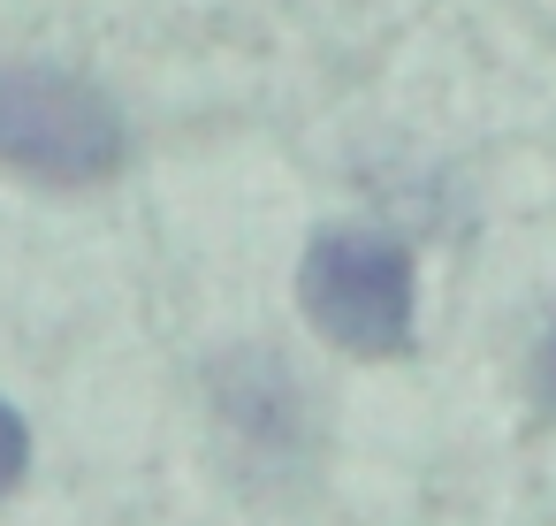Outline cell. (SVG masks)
<instances>
[{
	"instance_id": "2",
	"label": "cell",
	"mask_w": 556,
	"mask_h": 526,
	"mask_svg": "<svg viewBox=\"0 0 556 526\" xmlns=\"http://www.w3.org/2000/svg\"><path fill=\"white\" fill-rule=\"evenodd\" d=\"M298 305L336 351L389 359L412 343V313H419L412 252L381 229H320L298 260Z\"/></svg>"
},
{
	"instance_id": "1",
	"label": "cell",
	"mask_w": 556,
	"mask_h": 526,
	"mask_svg": "<svg viewBox=\"0 0 556 526\" xmlns=\"http://www.w3.org/2000/svg\"><path fill=\"white\" fill-rule=\"evenodd\" d=\"M0 161L62 191L108 184L123 168V115L77 70L9 62L0 70Z\"/></svg>"
},
{
	"instance_id": "3",
	"label": "cell",
	"mask_w": 556,
	"mask_h": 526,
	"mask_svg": "<svg viewBox=\"0 0 556 526\" xmlns=\"http://www.w3.org/2000/svg\"><path fill=\"white\" fill-rule=\"evenodd\" d=\"M24 465H31V427H24L16 404H0V496L24 480Z\"/></svg>"
},
{
	"instance_id": "4",
	"label": "cell",
	"mask_w": 556,
	"mask_h": 526,
	"mask_svg": "<svg viewBox=\"0 0 556 526\" xmlns=\"http://www.w3.org/2000/svg\"><path fill=\"white\" fill-rule=\"evenodd\" d=\"M533 397L556 412V321H548V336H541V351H533Z\"/></svg>"
}]
</instances>
